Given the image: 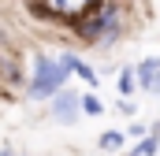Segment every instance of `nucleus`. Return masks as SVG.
<instances>
[{
	"mask_svg": "<svg viewBox=\"0 0 160 156\" xmlns=\"http://www.w3.org/2000/svg\"><path fill=\"white\" fill-rule=\"evenodd\" d=\"M63 82H67V71L60 67V60H48V56H38L34 60V78H30V97L34 100L56 97Z\"/></svg>",
	"mask_w": 160,
	"mask_h": 156,
	"instance_id": "nucleus-1",
	"label": "nucleus"
},
{
	"mask_svg": "<svg viewBox=\"0 0 160 156\" xmlns=\"http://www.w3.org/2000/svg\"><path fill=\"white\" fill-rule=\"evenodd\" d=\"M157 71H160V60L157 56H145V60L134 67V85H142L145 93H157L160 89V75Z\"/></svg>",
	"mask_w": 160,
	"mask_h": 156,
	"instance_id": "nucleus-2",
	"label": "nucleus"
},
{
	"mask_svg": "<svg viewBox=\"0 0 160 156\" xmlns=\"http://www.w3.org/2000/svg\"><path fill=\"white\" fill-rule=\"evenodd\" d=\"M82 112H78V97L75 93H56V104H52V119L56 123H75Z\"/></svg>",
	"mask_w": 160,
	"mask_h": 156,
	"instance_id": "nucleus-3",
	"label": "nucleus"
},
{
	"mask_svg": "<svg viewBox=\"0 0 160 156\" xmlns=\"http://www.w3.org/2000/svg\"><path fill=\"white\" fill-rule=\"evenodd\" d=\"M60 67H63V71H71V75H78L82 82H89V85H97V71H93V67H89L86 60H78V56H71V52H67V56L60 60Z\"/></svg>",
	"mask_w": 160,
	"mask_h": 156,
	"instance_id": "nucleus-4",
	"label": "nucleus"
},
{
	"mask_svg": "<svg viewBox=\"0 0 160 156\" xmlns=\"http://www.w3.org/2000/svg\"><path fill=\"white\" fill-rule=\"evenodd\" d=\"M123 141H127V138H123V130H104V134L97 138V145H101L104 153H116V149H123Z\"/></svg>",
	"mask_w": 160,
	"mask_h": 156,
	"instance_id": "nucleus-5",
	"label": "nucleus"
},
{
	"mask_svg": "<svg viewBox=\"0 0 160 156\" xmlns=\"http://www.w3.org/2000/svg\"><path fill=\"white\" fill-rule=\"evenodd\" d=\"M78 112H86V115H101V112H104V104H101V97H97V93H86V97H78Z\"/></svg>",
	"mask_w": 160,
	"mask_h": 156,
	"instance_id": "nucleus-6",
	"label": "nucleus"
},
{
	"mask_svg": "<svg viewBox=\"0 0 160 156\" xmlns=\"http://www.w3.org/2000/svg\"><path fill=\"white\" fill-rule=\"evenodd\" d=\"M157 145H160V141H157V130H149V134L142 138V145H138L130 156H157Z\"/></svg>",
	"mask_w": 160,
	"mask_h": 156,
	"instance_id": "nucleus-7",
	"label": "nucleus"
},
{
	"mask_svg": "<svg viewBox=\"0 0 160 156\" xmlns=\"http://www.w3.org/2000/svg\"><path fill=\"white\" fill-rule=\"evenodd\" d=\"M138 85H134V67H127V71H119V93L123 97H130Z\"/></svg>",
	"mask_w": 160,
	"mask_h": 156,
	"instance_id": "nucleus-8",
	"label": "nucleus"
},
{
	"mask_svg": "<svg viewBox=\"0 0 160 156\" xmlns=\"http://www.w3.org/2000/svg\"><path fill=\"white\" fill-rule=\"evenodd\" d=\"M145 134H149L145 123H130V130H123V138H145Z\"/></svg>",
	"mask_w": 160,
	"mask_h": 156,
	"instance_id": "nucleus-9",
	"label": "nucleus"
},
{
	"mask_svg": "<svg viewBox=\"0 0 160 156\" xmlns=\"http://www.w3.org/2000/svg\"><path fill=\"white\" fill-rule=\"evenodd\" d=\"M0 156H11V153H8V149H4V153H0Z\"/></svg>",
	"mask_w": 160,
	"mask_h": 156,
	"instance_id": "nucleus-10",
	"label": "nucleus"
}]
</instances>
